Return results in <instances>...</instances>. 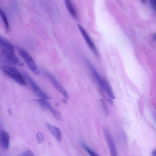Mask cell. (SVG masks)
<instances>
[{
    "instance_id": "ba28073f",
    "label": "cell",
    "mask_w": 156,
    "mask_h": 156,
    "mask_svg": "<svg viewBox=\"0 0 156 156\" xmlns=\"http://www.w3.org/2000/svg\"><path fill=\"white\" fill-rule=\"evenodd\" d=\"M10 136L9 133L3 129H0V147L4 150L9 148Z\"/></svg>"
},
{
    "instance_id": "ac0fdd59",
    "label": "cell",
    "mask_w": 156,
    "mask_h": 156,
    "mask_svg": "<svg viewBox=\"0 0 156 156\" xmlns=\"http://www.w3.org/2000/svg\"><path fill=\"white\" fill-rule=\"evenodd\" d=\"M151 7L154 10H156V0H149Z\"/></svg>"
},
{
    "instance_id": "7c38bea8",
    "label": "cell",
    "mask_w": 156,
    "mask_h": 156,
    "mask_svg": "<svg viewBox=\"0 0 156 156\" xmlns=\"http://www.w3.org/2000/svg\"><path fill=\"white\" fill-rule=\"evenodd\" d=\"M45 102L47 108H48L49 111L51 112L55 117L57 120L60 121L62 122L63 119L60 114L52 107L48 101H45Z\"/></svg>"
},
{
    "instance_id": "4fadbf2b",
    "label": "cell",
    "mask_w": 156,
    "mask_h": 156,
    "mask_svg": "<svg viewBox=\"0 0 156 156\" xmlns=\"http://www.w3.org/2000/svg\"><path fill=\"white\" fill-rule=\"evenodd\" d=\"M0 16L3 21L6 30L8 31L9 29V25L8 20L5 13L1 8H0Z\"/></svg>"
},
{
    "instance_id": "9c48e42d",
    "label": "cell",
    "mask_w": 156,
    "mask_h": 156,
    "mask_svg": "<svg viewBox=\"0 0 156 156\" xmlns=\"http://www.w3.org/2000/svg\"><path fill=\"white\" fill-rule=\"evenodd\" d=\"M46 125L50 133L59 142L61 140V133L60 129L56 127L47 122Z\"/></svg>"
},
{
    "instance_id": "30bf717a",
    "label": "cell",
    "mask_w": 156,
    "mask_h": 156,
    "mask_svg": "<svg viewBox=\"0 0 156 156\" xmlns=\"http://www.w3.org/2000/svg\"><path fill=\"white\" fill-rule=\"evenodd\" d=\"M104 132L112 155L116 156V148L110 135L109 132L106 130H105Z\"/></svg>"
},
{
    "instance_id": "8992f818",
    "label": "cell",
    "mask_w": 156,
    "mask_h": 156,
    "mask_svg": "<svg viewBox=\"0 0 156 156\" xmlns=\"http://www.w3.org/2000/svg\"><path fill=\"white\" fill-rule=\"evenodd\" d=\"M44 74L52 83L54 87L66 99H68L67 92L61 84L51 73L48 71L44 72Z\"/></svg>"
},
{
    "instance_id": "603a6c76",
    "label": "cell",
    "mask_w": 156,
    "mask_h": 156,
    "mask_svg": "<svg viewBox=\"0 0 156 156\" xmlns=\"http://www.w3.org/2000/svg\"><path fill=\"white\" fill-rule=\"evenodd\" d=\"M141 0L142 1V2H143L144 3V2H145V0Z\"/></svg>"
},
{
    "instance_id": "277c9868",
    "label": "cell",
    "mask_w": 156,
    "mask_h": 156,
    "mask_svg": "<svg viewBox=\"0 0 156 156\" xmlns=\"http://www.w3.org/2000/svg\"><path fill=\"white\" fill-rule=\"evenodd\" d=\"M83 57L85 62L93 77L104 90L108 82L100 76L93 65L87 58L85 56H83Z\"/></svg>"
},
{
    "instance_id": "d6986e66",
    "label": "cell",
    "mask_w": 156,
    "mask_h": 156,
    "mask_svg": "<svg viewBox=\"0 0 156 156\" xmlns=\"http://www.w3.org/2000/svg\"><path fill=\"white\" fill-rule=\"evenodd\" d=\"M108 101L109 103L110 104L112 105H113V101L111 99H108Z\"/></svg>"
},
{
    "instance_id": "7402d4cb",
    "label": "cell",
    "mask_w": 156,
    "mask_h": 156,
    "mask_svg": "<svg viewBox=\"0 0 156 156\" xmlns=\"http://www.w3.org/2000/svg\"><path fill=\"white\" fill-rule=\"evenodd\" d=\"M9 113L10 114H11V110H10V109L9 110Z\"/></svg>"
},
{
    "instance_id": "7a4b0ae2",
    "label": "cell",
    "mask_w": 156,
    "mask_h": 156,
    "mask_svg": "<svg viewBox=\"0 0 156 156\" xmlns=\"http://www.w3.org/2000/svg\"><path fill=\"white\" fill-rule=\"evenodd\" d=\"M2 71L6 76L12 79L18 84L24 86L26 82L19 70L14 67L4 65L1 66Z\"/></svg>"
},
{
    "instance_id": "9a60e30c",
    "label": "cell",
    "mask_w": 156,
    "mask_h": 156,
    "mask_svg": "<svg viewBox=\"0 0 156 156\" xmlns=\"http://www.w3.org/2000/svg\"><path fill=\"white\" fill-rule=\"evenodd\" d=\"M81 145L84 149L87 151L90 156H96L98 155L97 153L90 149V148L86 145L82 143Z\"/></svg>"
},
{
    "instance_id": "5bb4252c",
    "label": "cell",
    "mask_w": 156,
    "mask_h": 156,
    "mask_svg": "<svg viewBox=\"0 0 156 156\" xmlns=\"http://www.w3.org/2000/svg\"><path fill=\"white\" fill-rule=\"evenodd\" d=\"M36 101L38 103L43 110L46 111L47 107L45 102V101L43 99H37Z\"/></svg>"
},
{
    "instance_id": "5b68a950",
    "label": "cell",
    "mask_w": 156,
    "mask_h": 156,
    "mask_svg": "<svg viewBox=\"0 0 156 156\" xmlns=\"http://www.w3.org/2000/svg\"><path fill=\"white\" fill-rule=\"evenodd\" d=\"M23 75L29 83L34 93L41 99H48L51 98L45 94L40 89L37 84L25 72H23Z\"/></svg>"
},
{
    "instance_id": "44dd1931",
    "label": "cell",
    "mask_w": 156,
    "mask_h": 156,
    "mask_svg": "<svg viewBox=\"0 0 156 156\" xmlns=\"http://www.w3.org/2000/svg\"><path fill=\"white\" fill-rule=\"evenodd\" d=\"M62 100L63 101V102L65 103H66V99H63Z\"/></svg>"
},
{
    "instance_id": "2e32d148",
    "label": "cell",
    "mask_w": 156,
    "mask_h": 156,
    "mask_svg": "<svg viewBox=\"0 0 156 156\" xmlns=\"http://www.w3.org/2000/svg\"><path fill=\"white\" fill-rule=\"evenodd\" d=\"M37 141L39 144L42 143L44 140L43 135L40 132H38L37 134Z\"/></svg>"
},
{
    "instance_id": "e0dca14e",
    "label": "cell",
    "mask_w": 156,
    "mask_h": 156,
    "mask_svg": "<svg viewBox=\"0 0 156 156\" xmlns=\"http://www.w3.org/2000/svg\"><path fill=\"white\" fill-rule=\"evenodd\" d=\"M20 155L23 156H34V154L32 151L29 150H27L21 154Z\"/></svg>"
},
{
    "instance_id": "6da1fadb",
    "label": "cell",
    "mask_w": 156,
    "mask_h": 156,
    "mask_svg": "<svg viewBox=\"0 0 156 156\" xmlns=\"http://www.w3.org/2000/svg\"><path fill=\"white\" fill-rule=\"evenodd\" d=\"M0 49L2 52V58L6 62L21 66L23 64L15 53L13 44L7 39L0 35Z\"/></svg>"
},
{
    "instance_id": "52a82bcc",
    "label": "cell",
    "mask_w": 156,
    "mask_h": 156,
    "mask_svg": "<svg viewBox=\"0 0 156 156\" xmlns=\"http://www.w3.org/2000/svg\"><path fill=\"white\" fill-rule=\"evenodd\" d=\"M77 26L89 48L95 55H98V52L97 48L87 32L79 24H78Z\"/></svg>"
},
{
    "instance_id": "ffe728a7",
    "label": "cell",
    "mask_w": 156,
    "mask_h": 156,
    "mask_svg": "<svg viewBox=\"0 0 156 156\" xmlns=\"http://www.w3.org/2000/svg\"><path fill=\"white\" fill-rule=\"evenodd\" d=\"M152 155L153 156H156V150H154L152 152Z\"/></svg>"
},
{
    "instance_id": "8fae6325",
    "label": "cell",
    "mask_w": 156,
    "mask_h": 156,
    "mask_svg": "<svg viewBox=\"0 0 156 156\" xmlns=\"http://www.w3.org/2000/svg\"><path fill=\"white\" fill-rule=\"evenodd\" d=\"M66 7L72 17L75 20L78 19L76 12L73 5L71 0H64Z\"/></svg>"
},
{
    "instance_id": "3957f363",
    "label": "cell",
    "mask_w": 156,
    "mask_h": 156,
    "mask_svg": "<svg viewBox=\"0 0 156 156\" xmlns=\"http://www.w3.org/2000/svg\"><path fill=\"white\" fill-rule=\"evenodd\" d=\"M18 52L30 70L35 75H38L39 71L35 62L30 55L25 50L17 47Z\"/></svg>"
}]
</instances>
